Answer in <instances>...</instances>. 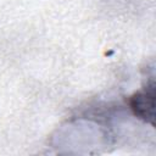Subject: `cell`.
I'll return each mask as SVG.
<instances>
[{
    "label": "cell",
    "instance_id": "cell-1",
    "mask_svg": "<svg viewBox=\"0 0 156 156\" xmlns=\"http://www.w3.org/2000/svg\"><path fill=\"white\" fill-rule=\"evenodd\" d=\"M130 106L135 115L146 122L154 123L155 118V90L151 83L144 91L135 94L130 100Z\"/></svg>",
    "mask_w": 156,
    "mask_h": 156
}]
</instances>
